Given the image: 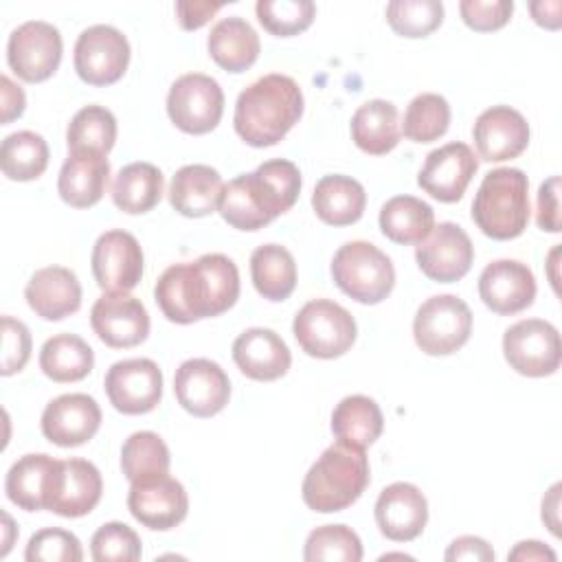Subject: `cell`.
Segmentation results:
<instances>
[{
    "instance_id": "obj_52",
    "label": "cell",
    "mask_w": 562,
    "mask_h": 562,
    "mask_svg": "<svg viewBox=\"0 0 562 562\" xmlns=\"http://www.w3.org/2000/svg\"><path fill=\"white\" fill-rule=\"evenodd\" d=\"M0 103H2V125L11 123L13 119L22 116L24 112V105H26V97H24V90L9 77V75H2L0 77Z\"/></svg>"
},
{
    "instance_id": "obj_7",
    "label": "cell",
    "mask_w": 562,
    "mask_h": 562,
    "mask_svg": "<svg viewBox=\"0 0 562 562\" xmlns=\"http://www.w3.org/2000/svg\"><path fill=\"white\" fill-rule=\"evenodd\" d=\"M299 347L321 360L340 358L356 342L353 316L331 299H314L305 303L292 323Z\"/></svg>"
},
{
    "instance_id": "obj_16",
    "label": "cell",
    "mask_w": 562,
    "mask_h": 562,
    "mask_svg": "<svg viewBox=\"0 0 562 562\" xmlns=\"http://www.w3.org/2000/svg\"><path fill=\"white\" fill-rule=\"evenodd\" d=\"M419 270L439 283L463 279L474 261V246L468 233L454 222L437 224L430 235L415 246Z\"/></svg>"
},
{
    "instance_id": "obj_39",
    "label": "cell",
    "mask_w": 562,
    "mask_h": 562,
    "mask_svg": "<svg viewBox=\"0 0 562 562\" xmlns=\"http://www.w3.org/2000/svg\"><path fill=\"white\" fill-rule=\"evenodd\" d=\"M169 465L171 454L160 435L151 430H138L123 441L121 470L130 483L156 474H167Z\"/></svg>"
},
{
    "instance_id": "obj_48",
    "label": "cell",
    "mask_w": 562,
    "mask_h": 562,
    "mask_svg": "<svg viewBox=\"0 0 562 562\" xmlns=\"http://www.w3.org/2000/svg\"><path fill=\"white\" fill-rule=\"evenodd\" d=\"M31 358V331L29 327L4 314L2 316V375H13L26 367Z\"/></svg>"
},
{
    "instance_id": "obj_56",
    "label": "cell",
    "mask_w": 562,
    "mask_h": 562,
    "mask_svg": "<svg viewBox=\"0 0 562 562\" xmlns=\"http://www.w3.org/2000/svg\"><path fill=\"white\" fill-rule=\"evenodd\" d=\"M2 518H4V527H7V536H4V549H2V555H7V553H9V549H11V536H9V531H11V527H13V520H11V516H9V514H2Z\"/></svg>"
},
{
    "instance_id": "obj_42",
    "label": "cell",
    "mask_w": 562,
    "mask_h": 562,
    "mask_svg": "<svg viewBox=\"0 0 562 562\" xmlns=\"http://www.w3.org/2000/svg\"><path fill=\"white\" fill-rule=\"evenodd\" d=\"M305 562H360L362 542L347 525H323L310 531L303 549Z\"/></svg>"
},
{
    "instance_id": "obj_34",
    "label": "cell",
    "mask_w": 562,
    "mask_h": 562,
    "mask_svg": "<svg viewBox=\"0 0 562 562\" xmlns=\"http://www.w3.org/2000/svg\"><path fill=\"white\" fill-rule=\"evenodd\" d=\"M432 228V206L415 195H395L380 209V231L395 244H419L430 235Z\"/></svg>"
},
{
    "instance_id": "obj_23",
    "label": "cell",
    "mask_w": 562,
    "mask_h": 562,
    "mask_svg": "<svg viewBox=\"0 0 562 562\" xmlns=\"http://www.w3.org/2000/svg\"><path fill=\"white\" fill-rule=\"evenodd\" d=\"M380 533L393 542L415 540L428 522V501L413 483L386 485L373 507Z\"/></svg>"
},
{
    "instance_id": "obj_22",
    "label": "cell",
    "mask_w": 562,
    "mask_h": 562,
    "mask_svg": "<svg viewBox=\"0 0 562 562\" xmlns=\"http://www.w3.org/2000/svg\"><path fill=\"white\" fill-rule=\"evenodd\" d=\"M474 145L485 162H503L518 158L529 145L527 119L509 105H492L483 110L472 127Z\"/></svg>"
},
{
    "instance_id": "obj_54",
    "label": "cell",
    "mask_w": 562,
    "mask_h": 562,
    "mask_svg": "<svg viewBox=\"0 0 562 562\" xmlns=\"http://www.w3.org/2000/svg\"><path fill=\"white\" fill-rule=\"evenodd\" d=\"M555 551L549 549L544 542L540 540H522L518 542L509 553L507 560H520V562H531V560H549L555 562Z\"/></svg>"
},
{
    "instance_id": "obj_4",
    "label": "cell",
    "mask_w": 562,
    "mask_h": 562,
    "mask_svg": "<svg viewBox=\"0 0 562 562\" xmlns=\"http://www.w3.org/2000/svg\"><path fill=\"white\" fill-rule=\"evenodd\" d=\"M371 481L369 459L364 448L338 441L323 450V454L307 470L301 496L303 503L318 514L342 512L353 505Z\"/></svg>"
},
{
    "instance_id": "obj_10",
    "label": "cell",
    "mask_w": 562,
    "mask_h": 562,
    "mask_svg": "<svg viewBox=\"0 0 562 562\" xmlns=\"http://www.w3.org/2000/svg\"><path fill=\"white\" fill-rule=\"evenodd\" d=\"M167 114L184 134H209L222 121L224 92L213 77L187 72L169 88Z\"/></svg>"
},
{
    "instance_id": "obj_1",
    "label": "cell",
    "mask_w": 562,
    "mask_h": 562,
    "mask_svg": "<svg viewBox=\"0 0 562 562\" xmlns=\"http://www.w3.org/2000/svg\"><path fill=\"white\" fill-rule=\"evenodd\" d=\"M154 299L167 321L189 325L231 310L239 299V270L222 252L169 266L156 281Z\"/></svg>"
},
{
    "instance_id": "obj_3",
    "label": "cell",
    "mask_w": 562,
    "mask_h": 562,
    "mask_svg": "<svg viewBox=\"0 0 562 562\" xmlns=\"http://www.w3.org/2000/svg\"><path fill=\"white\" fill-rule=\"evenodd\" d=\"M303 92L299 83L281 72L263 75L244 88L235 103L233 125L250 147H272L299 123Z\"/></svg>"
},
{
    "instance_id": "obj_28",
    "label": "cell",
    "mask_w": 562,
    "mask_h": 562,
    "mask_svg": "<svg viewBox=\"0 0 562 562\" xmlns=\"http://www.w3.org/2000/svg\"><path fill=\"white\" fill-rule=\"evenodd\" d=\"M101 494L103 479L99 468L86 459H66L46 509L61 518H81L97 507Z\"/></svg>"
},
{
    "instance_id": "obj_9",
    "label": "cell",
    "mask_w": 562,
    "mask_h": 562,
    "mask_svg": "<svg viewBox=\"0 0 562 562\" xmlns=\"http://www.w3.org/2000/svg\"><path fill=\"white\" fill-rule=\"evenodd\" d=\"M503 356L507 364L520 375H553L562 360L560 334L555 325L542 318L518 321L503 334Z\"/></svg>"
},
{
    "instance_id": "obj_31",
    "label": "cell",
    "mask_w": 562,
    "mask_h": 562,
    "mask_svg": "<svg viewBox=\"0 0 562 562\" xmlns=\"http://www.w3.org/2000/svg\"><path fill=\"white\" fill-rule=\"evenodd\" d=\"M206 48L211 59L228 70V72H244L248 70L261 50V42L257 31L239 15L222 18L209 33Z\"/></svg>"
},
{
    "instance_id": "obj_46",
    "label": "cell",
    "mask_w": 562,
    "mask_h": 562,
    "mask_svg": "<svg viewBox=\"0 0 562 562\" xmlns=\"http://www.w3.org/2000/svg\"><path fill=\"white\" fill-rule=\"evenodd\" d=\"M26 562H79L83 560L81 542L75 533L59 527H44L29 538L24 549Z\"/></svg>"
},
{
    "instance_id": "obj_45",
    "label": "cell",
    "mask_w": 562,
    "mask_h": 562,
    "mask_svg": "<svg viewBox=\"0 0 562 562\" xmlns=\"http://www.w3.org/2000/svg\"><path fill=\"white\" fill-rule=\"evenodd\" d=\"M140 538L125 522L101 525L90 540V555L97 562H136L140 560Z\"/></svg>"
},
{
    "instance_id": "obj_27",
    "label": "cell",
    "mask_w": 562,
    "mask_h": 562,
    "mask_svg": "<svg viewBox=\"0 0 562 562\" xmlns=\"http://www.w3.org/2000/svg\"><path fill=\"white\" fill-rule=\"evenodd\" d=\"M29 307L44 321H61L81 307V283L70 268L46 266L24 288Z\"/></svg>"
},
{
    "instance_id": "obj_20",
    "label": "cell",
    "mask_w": 562,
    "mask_h": 562,
    "mask_svg": "<svg viewBox=\"0 0 562 562\" xmlns=\"http://www.w3.org/2000/svg\"><path fill=\"white\" fill-rule=\"evenodd\" d=\"M40 426L50 443L59 448H77L97 435L101 426V408L92 395L64 393L46 404Z\"/></svg>"
},
{
    "instance_id": "obj_24",
    "label": "cell",
    "mask_w": 562,
    "mask_h": 562,
    "mask_svg": "<svg viewBox=\"0 0 562 562\" xmlns=\"http://www.w3.org/2000/svg\"><path fill=\"white\" fill-rule=\"evenodd\" d=\"M233 360L246 378L257 382H272L288 373L292 353L277 331L266 327H250L235 338Z\"/></svg>"
},
{
    "instance_id": "obj_51",
    "label": "cell",
    "mask_w": 562,
    "mask_h": 562,
    "mask_svg": "<svg viewBox=\"0 0 562 562\" xmlns=\"http://www.w3.org/2000/svg\"><path fill=\"white\" fill-rule=\"evenodd\" d=\"M443 558L448 562H457V560H474V562H492L494 560V549L476 536H459L457 540L450 542V547L446 549Z\"/></svg>"
},
{
    "instance_id": "obj_44",
    "label": "cell",
    "mask_w": 562,
    "mask_h": 562,
    "mask_svg": "<svg viewBox=\"0 0 562 562\" xmlns=\"http://www.w3.org/2000/svg\"><path fill=\"white\" fill-rule=\"evenodd\" d=\"M255 11L259 24L274 37L299 35L316 18V4L312 0H259Z\"/></svg>"
},
{
    "instance_id": "obj_26",
    "label": "cell",
    "mask_w": 562,
    "mask_h": 562,
    "mask_svg": "<svg viewBox=\"0 0 562 562\" xmlns=\"http://www.w3.org/2000/svg\"><path fill=\"white\" fill-rule=\"evenodd\" d=\"M108 182L110 162L103 154L72 149L59 169L57 193L72 209H90L103 198Z\"/></svg>"
},
{
    "instance_id": "obj_43",
    "label": "cell",
    "mask_w": 562,
    "mask_h": 562,
    "mask_svg": "<svg viewBox=\"0 0 562 562\" xmlns=\"http://www.w3.org/2000/svg\"><path fill=\"white\" fill-rule=\"evenodd\" d=\"M384 15L397 35L417 40L441 26L443 4L439 0H391Z\"/></svg>"
},
{
    "instance_id": "obj_17",
    "label": "cell",
    "mask_w": 562,
    "mask_h": 562,
    "mask_svg": "<svg viewBox=\"0 0 562 562\" xmlns=\"http://www.w3.org/2000/svg\"><path fill=\"white\" fill-rule=\"evenodd\" d=\"M90 325L101 342L112 349H130L149 336V314L130 292H105L90 310Z\"/></svg>"
},
{
    "instance_id": "obj_55",
    "label": "cell",
    "mask_w": 562,
    "mask_h": 562,
    "mask_svg": "<svg viewBox=\"0 0 562 562\" xmlns=\"http://www.w3.org/2000/svg\"><path fill=\"white\" fill-rule=\"evenodd\" d=\"M560 490H562V485L560 483H555L549 492H547V496L542 498V520L547 522V527L551 529V533L553 536H560V520H558V507H560Z\"/></svg>"
},
{
    "instance_id": "obj_13",
    "label": "cell",
    "mask_w": 562,
    "mask_h": 562,
    "mask_svg": "<svg viewBox=\"0 0 562 562\" xmlns=\"http://www.w3.org/2000/svg\"><path fill=\"white\" fill-rule=\"evenodd\" d=\"M130 514L147 529L169 531L189 514V496L180 481L167 474L138 479L130 483Z\"/></svg>"
},
{
    "instance_id": "obj_14",
    "label": "cell",
    "mask_w": 562,
    "mask_h": 562,
    "mask_svg": "<svg viewBox=\"0 0 562 562\" xmlns=\"http://www.w3.org/2000/svg\"><path fill=\"white\" fill-rule=\"evenodd\" d=\"M110 404L123 415H145L160 404L162 371L149 358L114 362L103 380Z\"/></svg>"
},
{
    "instance_id": "obj_2",
    "label": "cell",
    "mask_w": 562,
    "mask_h": 562,
    "mask_svg": "<svg viewBox=\"0 0 562 562\" xmlns=\"http://www.w3.org/2000/svg\"><path fill=\"white\" fill-rule=\"evenodd\" d=\"M301 193V171L292 160L261 162L252 173L228 180L222 189L217 213L237 231H259L288 213Z\"/></svg>"
},
{
    "instance_id": "obj_36",
    "label": "cell",
    "mask_w": 562,
    "mask_h": 562,
    "mask_svg": "<svg viewBox=\"0 0 562 562\" xmlns=\"http://www.w3.org/2000/svg\"><path fill=\"white\" fill-rule=\"evenodd\" d=\"M94 367L92 347L75 334H55L40 349L42 373L59 384L88 378Z\"/></svg>"
},
{
    "instance_id": "obj_47",
    "label": "cell",
    "mask_w": 562,
    "mask_h": 562,
    "mask_svg": "<svg viewBox=\"0 0 562 562\" xmlns=\"http://www.w3.org/2000/svg\"><path fill=\"white\" fill-rule=\"evenodd\" d=\"M459 13L465 26L479 33H492L503 29L512 13L514 2L512 0H461Z\"/></svg>"
},
{
    "instance_id": "obj_30",
    "label": "cell",
    "mask_w": 562,
    "mask_h": 562,
    "mask_svg": "<svg viewBox=\"0 0 562 562\" xmlns=\"http://www.w3.org/2000/svg\"><path fill=\"white\" fill-rule=\"evenodd\" d=\"M367 206L364 187L342 173L325 176L316 182L312 193V209L316 217L329 226L356 224Z\"/></svg>"
},
{
    "instance_id": "obj_49",
    "label": "cell",
    "mask_w": 562,
    "mask_h": 562,
    "mask_svg": "<svg viewBox=\"0 0 562 562\" xmlns=\"http://www.w3.org/2000/svg\"><path fill=\"white\" fill-rule=\"evenodd\" d=\"M538 228L547 233H560V178L551 176L538 189Z\"/></svg>"
},
{
    "instance_id": "obj_5",
    "label": "cell",
    "mask_w": 562,
    "mask_h": 562,
    "mask_svg": "<svg viewBox=\"0 0 562 562\" xmlns=\"http://www.w3.org/2000/svg\"><path fill=\"white\" fill-rule=\"evenodd\" d=\"M529 180L516 167H498L483 176L472 202V220L483 235L507 241L529 224Z\"/></svg>"
},
{
    "instance_id": "obj_29",
    "label": "cell",
    "mask_w": 562,
    "mask_h": 562,
    "mask_svg": "<svg viewBox=\"0 0 562 562\" xmlns=\"http://www.w3.org/2000/svg\"><path fill=\"white\" fill-rule=\"evenodd\" d=\"M224 182L209 165H184L176 171L169 187V204L184 217H206L217 211Z\"/></svg>"
},
{
    "instance_id": "obj_25",
    "label": "cell",
    "mask_w": 562,
    "mask_h": 562,
    "mask_svg": "<svg viewBox=\"0 0 562 562\" xmlns=\"http://www.w3.org/2000/svg\"><path fill=\"white\" fill-rule=\"evenodd\" d=\"M61 472V461L50 454H24L7 472L4 492L13 505L24 512H40L48 507Z\"/></svg>"
},
{
    "instance_id": "obj_57",
    "label": "cell",
    "mask_w": 562,
    "mask_h": 562,
    "mask_svg": "<svg viewBox=\"0 0 562 562\" xmlns=\"http://www.w3.org/2000/svg\"><path fill=\"white\" fill-rule=\"evenodd\" d=\"M389 558H406V560H413V558L406 555V553H386V555H382L380 560H389Z\"/></svg>"
},
{
    "instance_id": "obj_11",
    "label": "cell",
    "mask_w": 562,
    "mask_h": 562,
    "mask_svg": "<svg viewBox=\"0 0 562 562\" xmlns=\"http://www.w3.org/2000/svg\"><path fill=\"white\" fill-rule=\"evenodd\" d=\"M75 70L88 86H112L130 66V42L127 37L110 26L94 24L79 33L75 42Z\"/></svg>"
},
{
    "instance_id": "obj_6",
    "label": "cell",
    "mask_w": 562,
    "mask_h": 562,
    "mask_svg": "<svg viewBox=\"0 0 562 562\" xmlns=\"http://www.w3.org/2000/svg\"><path fill=\"white\" fill-rule=\"evenodd\" d=\"M334 283L362 305L382 303L395 285V268L386 252L371 241H347L331 259Z\"/></svg>"
},
{
    "instance_id": "obj_41",
    "label": "cell",
    "mask_w": 562,
    "mask_h": 562,
    "mask_svg": "<svg viewBox=\"0 0 562 562\" xmlns=\"http://www.w3.org/2000/svg\"><path fill=\"white\" fill-rule=\"evenodd\" d=\"M448 125L450 103L446 97L437 92H422L408 103L400 127L413 143H432L448 132Z\"/></svg>"
},
{
    "instance_id": "obj_8",
    "label": "cell",
    "mask_w": 562,
    "mask_h": 562,
    "mask_svg": "<svg viewBox=\"0 0 562 562\" xmlns=\"http://www.w3.org/2000/svg\"><path fill=\"white\" fill-rule=\"evenodd\" d=\"M472 334V312L454 294L426 299L413 318V338L428 356H450L459 351Z\"/></svg>"
},
{
    "instance_id": "obj_53",
    "label": "cell",
    "mask_w": 562,
    "mask_h": 562,
    "mask_svg": "<svg viewBox=\"0 0 562 562\" xmlns=\"http://www.w3.org/2000/svg\"><path fill=\"white\" fill-rule=\"evenodd\" d=\"M529 11H531V18L536 24L549 29V31H555L560 29L562 24V2L560 0H536V2H529Z\"/></svg>"
},
{
    "instance_id": "obj_40",
    "label": "cell",
    "mask_w": 562,
    "mask_h": 562,
    "mask_svg": "<svg viewBox=\"0 0 562 562\" xmlns=\"http://www.w3.org/2000/svg\"><path fill=\"white\" fill-rule=\"evenodd\" d=\"M116 140V119L103 105H86L81 108L66 130L68 151L86 149L108 156Z\"/></svg>"
},
{
    "instance_id": "obj_37",
    "label": "cell",
    "mask_w": 562,
    "mask_h": 562,
    "mask_svg": "<svg viewBox=\"0 0 562 562\" xmlns=\"http://www.w3.org/2000/svg\"><path fill=\"white\" fill-rule=\"evenodd\" d=\"M382 411L367 395H347L331 413V432L338 441L367 448L382 435Z\"/></svg>"
},
{
    "instance_id": "obj_33",
    "label": "cell",
    "mask_w": 562,
    "mask_h": 562,
    "mask_svg": "<svg viewBox=\"0 0 562 562\" xmlns=\"http://www.w3.org/2000/svg\"><path fill=\"white\" fill-rule=\"evenodd\" d=\"M165 193V176L151 162L125 165L112 182V202L119 211L140 215L151 211Z\"/></svg>"
},
{
    "instance_id": "obj_21",
    "label": "cell",
    "mask_w": 562,
    "mask_h": 562,
    "mask_svg": "<svg viewBox=\"0 0 562 562\" xmlns=\"http://www.w3.org/2000/svg\"><path fill=\"white\" fill-rule=\"evenodd\" d=\"M536 277L531 268L516 259H496L479 277V296L492 312L512 316L527 310L536 299Z\"/></svg>"
},
{
    "instance_id": "obj_15",
    "label": "cell",
    "mask_w": 562,
    "mask_h": 562,
    "mask_svg": "<svg viewBox=\"0 0 562 562\" xmlns=\"http://www.w3.org/2000/svg\"><path fill=\"white\" fill-rule=\"evenodd\" d=\"M92 274L103 292H130L143 279V248L127 231H105L92 246Z\"/></svg>"
},
{
    "instance_id": "obj_32",
    "label": "cell",
    "mask_w": 562,
    "mask_h": 562,
    "mask_svg": "<svg viewBox=\"0 0 562 562\" xmlns=\"http://www.w3.org/2000/svg\"><path fill=\"white\" fill-rule=\"evenodd\" d=\"M400 136V114L391 101L371 99L351 116V138L364 154L384 156L397 147Z\"/></svg>"
},
{
    "instance_id": "obj_19",
    "label": "cell",
    "mask_w": 562,
    "mask_h": 562,
    "mask_svg": "<svg viewBox=\"0 0 562 562\" xmlns=\"http://www.w3.org/2000/svg\"><path fill=\"white\" fill-rule=\"evenodd\" d=\"M476 169L479 158L474 156L472 147L454 140L439 149H432L426 156L417 173V184L435 200L452 204L463 198Z\"/></svg>"
},
{
    "instance_id": "obj_38",
    "label": "cell",
    "mask_w": 562,
    "mask_h": 562,
    "mask_svg": "<svg viewBox=\"0 0 562 562\" xmlns=\"http://www.w3.org/2000/svg\"><path fill=\"white\" fill-rule=\"evenodd\" d=\"M48 158L50 151L44 136L31 130L9 134L0 147L2 173L15 182L37 180L46 171Z\"/></svg>"
},
{
    "instance_id": "obj_12",
    "label": "cell",
    "mask_w": 562,
    "mask_h": 562,
    "mask_svg": "<svg viewBox=\"0 0 562 562\" xmlns=\"http://www.w3.org/2000/svg\"><path fill=\"white\" fill-rule=\"evenodd\" d=\"M61 35L44 20H29L11 31L7 42L9 68L26 83H40L55 75L61 64Z\"/></svg>"
},
{
    "instance_id": "obj_50",
    "label": "cell",
    "mask_w": 562,
    "mask_h": 562,
    "mask_svg": "<svg viewBox=\"0 0 562 562\" xmlns=\"http://www.w3.org/2000/svg\"><path fill=\"white\" fill-rule=\"evenodd\" d=\"M224 4L222 2H202V0H178L176 18L184 31L202 29Z\"/></svg>"
},
{
    "instance_id": "obj_35",
    "label": "cell",
    "mask_w": 562,
    "mask_h": 562,
    "mask_svg": "<svg viewBox=\"0 0 562 562\" xmlns=\"http://www.w3.org/2000/svg\"><path fill=\"white\" fill-rule=\"evenodd\" d=\"M250 279L268 301H285L296 288V261L281 244L257 246L250 255Z\"/></svg>"
},
{
    "instance_id": "obj_18",
    "label": "cell",
    "mask_w": 562,
    "mask_h": 562,
    "mask_svg": "<svg viewBox=\"0 0 562 562\" xmlns=\"http://www.w3.org/2000/svg\"><path fill=\"white\" fill-rule=\"evenodd\" d=\"M173 393L189 415L213 417L228 404L231 380L217 362L209 358H191L176 369Z\"/></svg>"
}]
</instances>
